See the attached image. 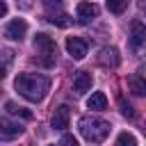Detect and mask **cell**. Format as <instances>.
I'll return each instance as SVG.
<instances>
[{"label": "cell", "instance_id": "cell-13", "mask_svg": "<svg viewBox=\"0 0 146 146\" xmlns=\"http://www.w3.org/2000/svg\"><path fill=\"white\" fill-rule=\"evenodd\" d=\"M5 110H7L9 114H16V116L25 119V121H30V119H32V112H30L27 107H21V105H16V103H11V100L5 105Z\"/></svg>", "mask_w": 146, "mask_h": 146}, {"label": "cell", "instance_id": "cell-3", "mask_svg": "<svg viewBox=\"0 0 146 146\" xmlns=\"http://www.w3.org/2000/svg\"><path fill=\"white\" fill-rule=\"evenodd\" d=\"M34 48L36 50H41V55L46 57L43 59V64L46 66H52V57H55V41L48 36V34H43V32H39L36 36H34Z\"/></svg>", "mask_w": 146, "mask_h": 146}, {"label": "cell", "instance_id": "cell-4", "mask_svg": "<svg viewBox=\"0 0 146 146\" xmlns=\"http://www.w3.org/2000/svg\"><path fill=\"white\" fill-rule=\"evenodd\" d=\"M25 32H27V23H25L23 18H14V21H9L7 27H5V36L11 39V41H21V39L25 36Z\"/></svg>", "mask_w": 146, "mask_h": 146}, {"label": "cell", "instance_id": "cell-14", "mask_svg": "<svg viewBox=\"0 0 146 146\" xmlns=\"http://www.w3.org/2000/svg\"><path fill=\"white\" fill-rule=\"evenodd\" d=\"M130 89H132V94L144 96V94H146V82H144L139 75H132V78H130Z\"/></svg>", "mask_w": 146, "mask_h": 146}, {"label": "cell", "instance_id": "cell-1", "mask_svg": "<svg viewBox=\"0 0 146 146\" xmlns=\"http://www.w3.org/2000/svg\"><path fill=\"white\" fill-rule=\"evenodd\" d=\"M14 87L23 98L36 103V100H41L46 96V91L50 87V80L46 75H41V73H21L14 80Z\"/></svg>", "mask_w": 146, "mask_h": 146}, {"label": "cell", "instance_id": "cell-18", "mask_svg": "<svg viewBox=\"0 0 146 146\" xmlns=\"http://www.w3.org/2000/svg\"><path fill=\"white\" fill-rule=\"evenodd\" d=\"M48 21H50L52 25H57V27H68V25H71V18H68L66 14H57V16L52 14V16L48 18Z\"/></svg>", "mask_w": 146, "mask_h": 146}, {"label": "cell", "instance_id": "cell-11", "mask_svg": "<svg viewBox=\"0 0 146 146\" xmlns=\"http://www.w3.org/2000/svg\"><path fill=\"white\" fill-rule=\"evenodd\" d=\"M98 62H100L103 66H116V64H119V52H116V48H103L100 55H98Z\"/></svg>", "mask_w": 146, "mask_h": 146}, {"label": "cell", "instance_id": "cell-19", "mask_svg": "<svg viewBox=\"0 0 146 146\" xmlns=\"http://www.w3.org/2000/svg\"><path fill=\"white\" fill-rule=\"evenodd\" d=\"M59 144H62V146H78V139H75L73 135H64Z\"/></svg>", "mask_w": 146, "mask_h": 146}, {"label": "cell", "instance_id": "cell-9", "mask_svg": "<svg viewBox=\"0 0 146 146\" xmlns=\"http://www.w3.org/2000/svg\"><path fill=\"white\" fill-rule=\"evenodd\" d=\"M73 89H75L78 94H84V91H89V89H91V73H87V71H80V73L75 75V80H73Z\"/></svg>", "mask_w": 146, "mask_h": 146}, {"label": "cell", "instance_id": "cell-5", "mask_svg": "<svg viewBox=\"0 0 146 146\" xmlns=\"http://www.w3.org/2000/svg\"><path fill=\"white\" fill-rule=\"evenodd\" d=\"M21 132H23L21 123H14V121L0 116V139H16Z\"/></svg>", "mask_w": 146, "mask_h": 146}, {"label": "cell", "instance_id": "cell-6", "mask_svg": "<svg viewBox=\"0 0 146 146\" xmlns=\"http://www.w3.org/2000/svg\"><path fill=\"white\" fill-rule=\"evenodd\" d=\"M66 50H68V55L73 59H82L87 55V43L82 39H78V36H68L66 39Z\"/></svg>", "mask_w": 146, "mask_h": 146}, {"label": "cell", "instance_id": "cell-8", "mask_svg": "<svg viewBox=\"0 0 146 146\" xmlns=\"http://www.w3.org/2000/svg\"><path fill=\"white\" fill-rule=\"evenodd\" d=\"M68 116H71V114H68V107H66V105L57 107L55 114H52V121H50L52 128H55V130H64V128H68Z\"/></svg>", "mask_w": 146, "mask_h": 146}, {"label": "cell", "instance_id": "cell-10", "mask_svg": "<svg viewBox=\"0 0 146 146\" xmlns=\"http://www.w3.org/2000/svg\"><path fill=\"white\" fill-rule=\"evenodd\" d=\"M87 107H89V110H96V112L105 110V107H107V96H105L103 91H94V94L87 98Z\"/></svg>", "mask_w": 146, "mask_h": 146}, {"label": "cell", "instance_id": "cell-12", "mask_svg": "<svg viewBox=\"0 0 146 146\" xmlns=\"http://www.w3.org/2000/svg\"><path fill=\"white\" fill-rule=\"evenodd\" d=\"M144 36H146V30H144V25L139 23V21H135L132 23V48H141V43H144Z\"/></svg>", "mask_w": 146, "mask_h": 146}, {"label": "cell", "instance_id": "cell-22", "mask_svg": "<svg viewBox=\"0 0 146 146\" xmlns=\"http://www.w3.org/2000/svg\"><path fill=\"white\" fill-rule=\"evenodd\" d=\"M7 14V5H5V0H0V16H5Z\"/></svg>", "mask_w": 146, "mask_h": 146}, {"label": "cell", "instance_id": "cell-21", "mask_svg": "<svg viewBox=\"0 0 146 146\" xmlns=\"http://www.w3.org/2000/svg\"><path fill=\"white\" fill-rule=\"evenodd\" d=\"M5 75H7V66H5V64H2V62H0V80H2V78H5Z\"/></svg>", "mask_w": 146, "mask_h": 146}, {"label": "cell", "instance_id": "cell-2", "mask_svg": "<svg viewBox=\"0 0 146 146\" xmlns=\"http://www.w3.org/2000/svg\"><path fill=\"white\" fill-rule=\"evenodd\" d=\"M78 130H80V135H82L87 141L100 144V141H105L107 135H110V123L103 121V119H98V116H82V119L78 121Z\"/></svg>", "mask_w": 146, "mask_h": 146}, {"label": "cell", "instance_id": "cell-20", "mask_svg": "<svg viewBox=\"0 0 146 146\" xmlns=\"http://www.w3.org/2000/svg\"><path fill=\"white\" fill-rule=\"evenodd\" d=\"M41 2H43L48 9H52V7H59V5H62V0H41Z\"/></svg>", "mask_w": 146, "mask_h": 146}, {"label": "cell", "instance_id": "cell-7", "mask_svg": "<svg viewBox=\"0 0 146 146\" xmlns=\"http://www.w3.org/2000/svg\"><path fill=\"white\" fill-rule=\"evenodd\" d=\"M75 14H78L80 23H87L89 18H96V16H98V7H96L94 2H78Z\"/></svg>", "mask_w": 146, "mask_h": 146}, {"label": "cell", "instance_id": "cell-17", "mask_svg": "<svg viewBox=\"0 0 146 146\" xmlns=\"http://www.w3.org/2000/svg\"><path fill=\"white\" fill-rule=\"evenodd\" d=\"M116 146H137V139H135V135H130V132H121V135L116 137Z\"/></svg>", "mask_w": 146, "mask_h": 146}, {"label": "cell", "instance_id": "cell-23", "mask_svg": "<svg viewBox=\"0 0 146 146\" xmlns=\"http://www.w3.org/2000/svg\"><path fill=\"white\" fill-rule=\"evenodd\" d=\"M48 146H55V144H48Z\"/></svg>", "mask_w": 146, "mask_h": 146}, {"label": "cell", "instance_id": "cell-16", "mask_svg": "<svg viewBox=\"0 0 146 146\" xmlns=\"http://www.w3.org/2000/svg\"><path fill=\"white\" fill-rule=\"evenodd\" d=\"M119 107H121V112H123L125 119H135V110H132V105L125 100V96H119Z\"/></svg>", "mask_w": 146, "mask_h": 146}, {"label": "cell", "instance_id": "cell-15", "mask_svg": "<svg viewBox=\"0 0 146 146\" xmlns=\"http://www.w3.org/2000/svg\"><path fill=\"white\" fill-rule=\"evenodd\" d=\"M105 5L112 14H123L125 7H128V0H105Z\"/></svg>", "mask_w": 146, "mask_h": 146}]
</instances>
